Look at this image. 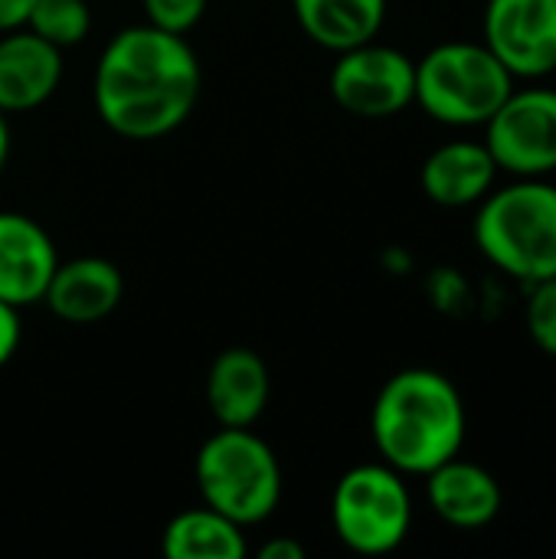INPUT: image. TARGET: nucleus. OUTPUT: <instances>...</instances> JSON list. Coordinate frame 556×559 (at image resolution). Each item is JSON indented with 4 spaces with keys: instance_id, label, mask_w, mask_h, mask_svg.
<instances>
[{
    "instance_id": "nucleus-9",
    "label": "nucleus",
    "mask_w": 556,
    "mask_h": 559,
    "mask_svg": "<svg viewBox=\"0 0 556 559\" xmlns=\"http://www.w3.org/2000/svg\"><path fill=\"white\" fill-rule=\"evenodd\" d=\"M485 46L514 79L556 69V0H488Z\"/></svg>"
},
{
    "instance_id": "nucleus-21",
    "label": "nucleus",
    "mask_w": 556,
    "mask_h": 559,
    "mask_svg": "<svg viewBox=\"0 0 556 559\" xmlns=\"http://www.w3.org/2000/svg\"><path fill=\"white\" fill-rule=\"evenodd\" d=\"M23 341V328H20V308L0 301V370L16 357Z\"/></svg>"
},
{
    "instance_id": "nucleus-14",
    "label": "nucleus",
    "mask_w": 556,
    "mask_h": 559,
    "mask_svg": "<svg viewBox=\"0 0 556 559\" xmlns=\"http://www.w3.org/2000/svg\"><path fill=\"white\" fill-rule=\"evenodd\" d=\"M426 501L449 527L482 531L501 514V485L488 468L456 455L426 475Z\"/></svg>"
},
{
    "instance_id": "nucleus-15",
    "label": "nucleus",
    "mask_w": 556,
    "mask_h": 559,
    "mask_svg": "<svg viewBox=\"0 0 556 559\" xmlns=\"http://www.w3.org/2000/svg\"><path fill=\"white\" fill-rule=\"evenodd\" d=\"M495 177L498 164L485 141H449L436 147L419 170L423 193L449 210L482 203L495 187Z\"/></svg>"
},
{
    "instance_id": "nucleus-16",
    "label": "nucleus",
    "mask_w": 556,
    "mask_h": 559,
    "mask_svg": "<svg viewBox=\"0 0 556 559\" xmlns=\"http://www.w3.org/2000/svg\"><path fill=\"white\" fill-rule=\"evenodd\" d=\"M292 10L301 33L328 52L377 39L387 20V0H292Z\"/></svg>"
},
{
    "instance_id": "nucleus-10",
    "label": "nucleus",
    "mask_w": 556,
    "mask_h": 559,
    "mask_svg": "<svg viewBox=\"0 0 556 559\" xmlns=\"http://www.w3.org/2000/svg\"><path fill=\"white\" fill-rule=\"evenodd\" d=\"M56 265L52 236L33 216L0 210V301L13 308L43 305Z\"/></svg>"
},
{
    "instance_id": "nucleus-18",
    "label": "nucleus",
    "mask_w": 556,
    "mask_h": 559,
    "mask_svg": "<svg viewBox=\"0 0 556 559\" xmlns=\"http://www.w3.org/2000/svg\"><path fill=\"white\" fill-rule=\"evenodd\" d=\"M23 26L33 29L39 39L69 49L92 33V10L85 0H33Z\"/></svg>"
},
{
    "instance_id": "nucleus-3",
    "label": "nucleus",
    "mask_w": 556,
    "mask_h": 559,
    "mask_svg": "<svg viewBox=\"0 0 556 559\" xmlns=\"http://www.w3.org/2000/svg\"><path fill=\"white\" fill-rule=\"evenodd\" d=\"M478 252L505 275L537 285L556 278V187L544 177H518L488 190L475 216Z\"/></svg>"
},
{
    "instance_id": "nucleus-12",
    "label": "nucleus",
    "mask_w": 556,
    "mask_h": 559,
    "mask_svg": "<svg viewBox=\"0 0 556 559\" xmlns=\"http://www.w3.org/2000/svg\"><path fill=\"white\" fill-rule=\"evenodd\" d=\"M125 298V278L115 262L102 255H79L56 265L43 305L66 324H98Z\"/></svg>"
},
{
    "instance_id": "nucleus-11",
    "label": "nucleus",
    "mask_w": 556,
    "mask_h": 559,
    "mask_svg": "<svg viewBox=\"0 0 556 559\" xmlns=\"http://www.w3.org/2000/svg\"><path fill=\"white\" fill-rule=\"evenodd\" d=\"M62 82V49L33 29L0 33V111L20 115L46 105Z\"/></svg>"
},
{
    "instance_id": "nucleus-2",
    "label": "nucleus",
    "mask_w": 556,
    "mask_h": 559,
    "mask_svg": "<svg viewBox=\"0 0 556 559\" xmlns=\"http://www.w3.org/2000/svg\"><path fill=\"white\" fill-rule=\"evenodd\" d=\"M465 403L459 386L429 367L393 373L370 409V436L380 462L400 475L426 478L465 445Z\"/></svg>"
},
{
    "instance_id": "nucleus-13",
    "label": "nucleus",
    "mask_w": 556,
    "mask_h": 559,
    "mask_svg": "<svg viewBox=\"0 0 556 559\" xmlns=\"http://www.w3.org/2000/svg\"><path fill=\"white\" fill-rule=\"evenodd\" d=\"M272 396L265 360L249 347H226L206 370V406L226 429H252Z\"/></svg>"
},
{
    "instance_id": "nucleus-1",
    "label": "nucleus",
    "mask_w": 556,
    "mask_h": 559,
    "mask_svg": "<svg viewBox=\"0 0 556 559\" xmlns=\"http://www.w3.org/2000/svg\"><path fill=\"white\" fill-rule=\"evenodd\" d=\"M200 85V59L187 36L144 20L105 43L92 75V102L98 121L118 138L157 141L193 115Z\"/></svg>"
},
{
    "instance_id": "nucleus-22",
    "label": "nucleus",
    "mask_w": 556,
    "mask_h": 559,
    "mask_svg": "<svg viewBox=\"0 0 556 559\" xmlns=\"http://www.w3.org/2000/svg\"><path fill=\"white\" fill-rule=\"evenodd\" d=\"M259 559H305V547L292 537H272L269 544L259 547Z\"/></svg>"
},
{
    "instance_id": "nucleus-17",
    "label": "nucleus",
    "mask_w": 556,
    "mask_h": 559,
    "mask_svg": "<svg viewBox=\"0 0 556 559\" xmlns=\"http://www.w3.org/2000/svg\"><path fill=\"white\" fill-rule=\"evenodd\" d=\"M161 550L170 559H246V527L213 508H187L174 514L161 534Z\"/></svg>"
},
{
    "instance_id": "nucleus-20",
    "label": "nucleus",
    "mask_w": 556,
    "mask_h": 559,
    "mask_svg": "<svg viewBox=\"0 0 556 559\" xmlns=\"http://www.w3.org/2000/svg\"><path fill=\"white\" fill-rule=\"evenodd\" d=\"M141 3H144V20L151 26H161L177 36H187L210 7V0H141Z\"/></svg>"
},
{
    "instance_id": "nucleus-19",
    "label": "nucleus",
    "mask_w": 556,
    "mask_h": 559,
    "mask_svg": "<svg viewBox=\"0 0 556 559\" xmlns=\"http://www.w3.org/2000/svg\"><path fill=\"white\" fill-rule=\"evenodd\" d=\"M524 321H528L531 341L547 357H556V278L531 285V298H528Z\"/></svg>"
},
{
    "instance_id": "nucleus-8",
    "label": "nucleus",
    "mask_w": 556,
    "mask_h": 559,
    "mask_svg": "<svg viewBox=\"0 0 556 559\" xmlns=\"http://www.w3.org/2000/svg\"><path fill=\"white\" fill-rule=\"evenodd\" d=\"M485 147L498 170L547 177L556 170V88H511L485 121Z\"/></svg>"
},
{
    "instance_id": "nucleus-7",
    "label": "nucleus",
    "mask_w": 556,
    "mask_h": 559,
    "mask_svg": "<svg viewBox=\"0 0 556 559\" xmlns=\"http://www.w3.org/2000/svg\"><path fill=\"white\" fill-rule=\"evenodd\" d=\"M328 75L331 98L357 118H393L416 98V62L377 39L334 52Z\"/></svg>"
},
{
    "instance_id": "nucleus-5",
    "label": "nucleus",
    "mask_w": 556,
    "mask_h": 559,
    "mask_svg": "<svg viewBox=\"0 0 556 559\" xmlns=\"http://www.w3.org/2000/svg\"><path fill=\"white\" fill-rule=\"evenodd\" d=\"M514 75L485 43H442L416 62V105L439 124H485L511 95Z\"/></svg>"
},
{
    "instance_id": "nucleus-6",
    "label": "nucleus",
    "mask_w": 556,
    "mask_h": 559,
    "mask_svg": "<svg viewBox=\"0 0 556 559\" xmlns=\"http://www.w3.org/2000/svg\"><path fill=\"white\" fill-rule=\"evenodd\" d=\"M331 527L360 557H387L410 537L413 495L406 475L387 462L354 465L331 491Z\"/></svg>"
},
{
    "instance_id": "nucleus-24",
    "label": "nucleus",
    "mask_w": 556,
    "mask_h": 559,
    "mask_svg": "<svg viewBox=\"0 0 556 559\" xmlns=\"http://www.w3.org/2000/svg\"><path fill=\"white\" fill-rule=\"evenodd\" d=\"M10 160V124H7V115L0 111V174Z\"/></svg>"
},
{
    "instance_id": "nucleus-23",
    "label": "nucleus",
    "mask_w": 556,
    "mask_h": 559,
    "mask_svg": "<svg viewBox=\"0 0 556 559\" xmlns=\"http://www.w3.org/2000/svg\"><path fill=\"white\" fill-rule=\"evenodd\" d=\"M33 0H0V33L7 29H20L29 16Z\"/></svg>"
},
{
    "instance_id": "nucleus-4",
    "label": "nucleus",
    "mask_w": 556,
    "mask_h": 559,
    "mask_svg": "<svg viewBox=\"0 0 556 559\" xmlns=\"http://www.w3.org/2000/svg\"><path fill=\"white\" fill-rule=\"evenodd\" d=\"M200 501L239 527L269 521L282 501V465L272 445L252 429L213 432L193 462Z\"/></svg>"
}]
</instances>
